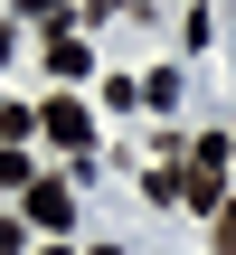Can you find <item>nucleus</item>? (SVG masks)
<instances>
[{"instance_id": "f257e3e1", "label": "nucleus", "mask_w": 236, "mask_h": 255, "mask_svg": "<svg viewBox=\"0 0 236 255\" xmlns=\"http://www.w3.org/2000/svg\"><path fill=\"white\" fill-rule=\"evenodd\" d=\"M180 208H227V142H199V161L180 170Z\"/></svg>"}, {"instance_id": "f03ea898", "label": "nucleus", "mask_w": 236, "mask_h": 255, "mask_svg": "<svg viewBox=\"0 0 236 255\" xmlns=\"http://www.w3.org/2000/svg\"><path fill=\"white\" fill-rule=\"evenodd\" d=\"M38 123H47V142H66V151H85V142H95V114H85L76 95H57V104H38Z\"/></svg>"}, {"instance_id": "7ed1b4c3", "label": "nucleus", "mask_w": 236, "mask_h": 255, "mask_svg": "<svg viewBox=\"0 0 236 255\" xmlns=\"http://www.w3.org/2000/svg\"><path fill=\"white\" fill-rule=\"evenodd\" d=\"M19 199H28V227H47V237H57V227H66V218H76V199H66V189H57V180H28V189H19Z\"/></svg>"}, {"instance_id": "20e7f679", "label": "nucleus", "mask_w": 236, "mask_h": 255, "mask_svg": "<svg viewBox=\"0 0 236 255\" xmlns=\"http://www.w3.org/2000/svg\"><path fill=\"white\" fill-rule=\"evenodd\" d=\"M47 66L57 76H85V38H47Z\"/></svg>"}, {"instance_id": "39448f33", "label": "nucleus", "mask_w": 236, "mask_h": 255, "mask_svg": "<svg viewBox=\"0 0 236 255\" xmlns=\"http://www.w3.org/2000/svg\"><path fill=\"white\" fill-rule=\"evenodd\" d=\"M28 123H38V114H28V104H9V95H0V142H19V132H28Z\"/></svg>"}, {"instance_id": "423d86ee", "label": "nucleus", "mask_w": 236, "mask_h": 255, "mask_svg": "<svg viewBox=\"0 0 236 255\" xmlns=\"http://www.w3.org/2000/svg\"><path fill=\"white\" fill-rule=\"evenodd\" d=\"M218 255H236V199L218 208Z\"/></svg>"}, {"instance_id": "0eeeda50", "label": "nucleus", "mask_w": 236, "mask_h": 255, "mask_svg": "<svg viewBox=\"0 0 236 255\" xmlns=\"http://www.w3.org/2000/svg\"><path fill=\"white\" fill-rule=\"evenodd\" d=\"M0 255H19V227H9V218H0Z\"/></svg>"}, {"instance_id": "6e6552de", "label": "nucleus", "mask_w": 236, "mask_h": 255, "mask_svg": "<svg viewBox=\"0 0 236 255\" xmlns=\"http://www.w3.org/2000/svg\"><path fill=\"white\" fill-rule=\"evenodd\" d=\"M47 255H66V246H47Z\"/></svg>"}]
</instances>
